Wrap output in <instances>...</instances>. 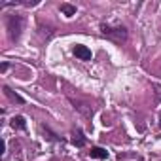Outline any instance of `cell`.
Masks as SVG:
<instances>
[{
	"label": "cell",
	"mask_w": 161,
	"mask_h": 161,
	"mask_svg": "<svg viewBox=\"0 0 161 161\" xmlns=\"http://www.w3.org/2000/svg\"><path fill=\"white\" fill-rule=\"evenodd\" d=\"M74 55L78 59H82V61H89L91 59V49L87 46H82V44H76L74 46Z\"/></svg>",
	"instance_id": "obj_1"
},
{
	"label": "cell",
	"mask_w": 161,
	"mask_h": 161,
	"mask_svg": "<svg viewBox=\"0 0 161 161\" xmlns=\"http://www.w3.org/2000/svg\"><path fill=\"white\" fill-rule=\"evenodd\" d=\"M103 32H104L106 36L116 38V40H123V38H125V31H123V29H110V27L103 25Z\"/></svg>",
	"instance_id": "obj_2"
},
{
	"label": "cell",
	"mask_w": 161,
	"mask_h": 161,
	"mask_svg": "<svg viewBox=\"0 0 161 161\" xmlns=\"http://www.w3.org/2000/svg\"><path fill=\"white\" fill-rule=\"evenodd\" d=\"M89 155H91L93 159H106V157H108V152H106L104 148H99V146H95V148H91Z\"/></svg>",
	"instance_id": "obj_3"
},
{
	"label": "cell",
	"mask_w": 161,
	"mask_h": 161,
	"mask_svg": "<svg viewBox=\"0 0 161 161\" xmlns=\"http://www.w3.org/2000/svg\"><path fill=\"white\" fill-rule=\"evenodd\" d=\"M12 127H14V129H25V127H27L25 118H23V116H15V118H12Z\"/></svg>",
	"instance_id": "obj_4"
},
{
	"label": "cell",
	"mask_w": 161,
	"mask_h": 161,
	"mask_svg": "<svg viewBox=\"0 0 161 161\" xmlns=\"http://www.w3.org/2000/svg\"><path fill=\"white\" fill-rule=\"evenodd\" d=\"M72 144H76V146H84L86 144V138H84V135L80 133V131L72 135Z\"/></svg>",
	"instance_id": "obj_5"
},
{
	"label": "cell",
	"mask_w": 161,
	"mask_h": 161,
	"mask_svg": "<svg viewBox=\"0 0 161 161\" xmlns=\"http://www.w3.org/2000/svg\"><path fill=\"white\" fill-rule=\"evenodd\" d=\"M61 12L64 14V15H74L76 14V6H72V4H61Z\"/></svg>",
	"instance_id": "obj_6"
},
{
	"label": "cell",
	"mask_w": 161,
	"mask_h": 161,
	"mask_svg": "<svg viewBox=\"0 0 161 161\" xmlns=\"http://www.w3.org/2000/svg\"><path fill=\"white\" fill-rule=\"evenodd\" d=\"M4 93H6V95H8V97H10V99L14 101V103H19V104L23 103V99H21V97H19L17 93H12V89H10V87H4Z\"/></svg>",
	"instance_id": "obj_7"
}]
</instances>
